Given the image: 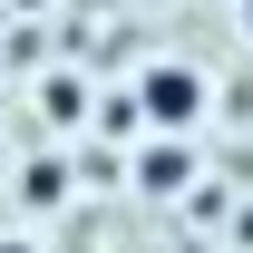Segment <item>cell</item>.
I'll return each mask as SVG.
<instances>
[{
  "label": "cell",
  "mask_w": 253,
  "mask_h": 253,
  "mask_svg": "<svg viewBox=\"0 0 253 253\" xmlns=\"http://www.w3.org/2000/svg\"><path fill=\"white\" fill-rule=\"evenodd\" d=\"M136 117H156L166 136H185V126L205 117V78H195L185 59H156L146 78H136Z\"/></svg>",
  "instance_id": "6da1fadb"
},
{
  "label": "cell",
  "mask_w": 253,
  "mask_h": 253,
  "mask_svg": "<svg viewBox=\"0 0 253 253\" xmlns=\"http://www.w3.org/2000/svg\"><path fill=\"white\" fill-rule=\"evenodd\" d=\"M30 195H39V205H59V195H68V166H59V156H39V166H30Z\"/></svg>",
  "instance_id": "7a4b0ae2"
},
{
  "label": "cell",
  "mask_w": 253,
  "mask_h": 253,
  "mask_svg": "<svg viewBox=\"0 0 253 253\" xmlns=\"http://www.w3.org/2000/svg\"><path fill=\"white\" fill-rule=\"evenodd\" d=\"M0 253H39V244H20V234H0Z\"/></svg>",
  "instance_id": "3957f363"
},
{
  "label": "cell",
  "mask_w": 253,
  "mask_h": 253,
  "mask_svg": "<svg viewBox=\"0 0 253 253\" xmlns=\"http://www.w3.org/2000/svg\"><path fill=\"white\" fill-rule=\"evenodd\" d=\"M244 30H253V0H244Z\"/></svg>",
  "instance_id": "277c9868"
}]
</instances>
